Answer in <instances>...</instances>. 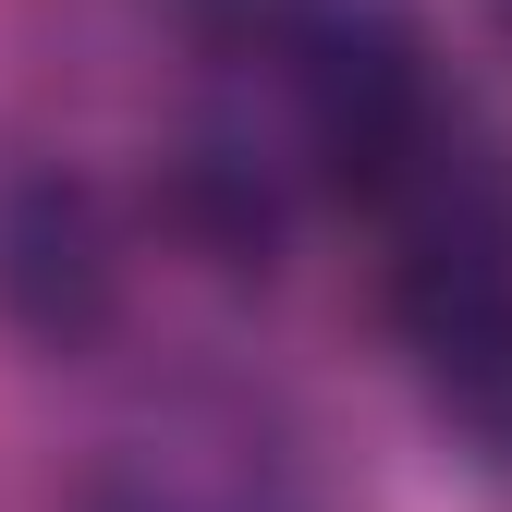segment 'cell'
Returning a JSON list of instances; mask_svg holds the SVG:
<instances>
[{
    "mask_svg": "<svg viewBox=\"0 0 512 512\" xmlns=\"http://www.w3.org/2000/svg\"><path fill=\"white\" fill-rule=\"evenodd\" d=\"M74 512H342L330 452L281 391L244 378H171L98 427Z\"/></svg>",
    "mask_w": 512,
    "mask_h": 512,
    "instance_id": "obj_1",
    "label": "cell"
},
{
    "mask_svg": "<svg viewBox=\"0 0 512 512\" xmlns=\"http://www.w3.org/2000/svg\"><path fill=\"white\" fill-rule=\"evenodd\" d=\"M110 293H122V256H110V220L86 183H13L0 196V305H13V330L37 342H86L110 330Z\"/></svg>",
    "mask_w": 512,
    "mask_h": 512,
    "instance_id": "obj_2",
    "label": "cell"
},
{
    "mask_svg": "<svg viewBox=\"0 0 512 512\" xmlns=\"http://www.w3.org/2000/svg\"><path fill=\"white\" fill-rule=\"evenodd\" d=\"M500 13H512V0H500Z\"/></svg>",
    "mask_w": 512,
    "mask_h": 512,
    "instance_id": "obj_3",
    "label": "cell"
}]
</instances>
